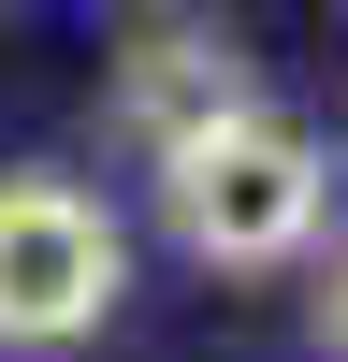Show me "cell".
<instances>
[{
  "instance_id": "cell-2",
  "label": "cell",
  "mask_w": 348,
  "mask_h": 362,
  "mask_svg": "<svg viewBox=\"0 0 348 362\" xmlns=\"http://www.w3.org/2000/svg\"><path fill=\"white\" fill-rule=\"evenodd\" d=\"M131 290V247H116L102 189L73 174H0V348H87Z\"/></svg>"
},
{
  "instance_id": "cell-4",
  "label": "cell",
  "mask_w": 348,
  "mask_h": 362,
  "mask_svg": "<svg viewBox=\"0 0 348 362\" xmlns=\"http://www.w3.org/2000/svg\"><path fill=\"white\" fill-rule=\"evenodd\" d=\"M319 348L348 362V247H334V276H319Z\"/></svg>"
},
{
  "instance_id": "cell-1",
  "label": "cell",
  "mask_w": 348,
  "mask_h": 362,
  "mask_svg": "<svg viewBox=\"0 0 348 362\" xmlns=\"http://www.w3.org/2000/svg\"><path fill=\"white\" fill-rule=\"evenodd\" d=\"M145 174H160L174 247H189V261H218V276L305 261V247H319V203H334L319 131H305V116H276V102H218L203 131H174Z\"/></svg>"
},
{
  "instance_id": "cell-3",
  "label": "cell",
  "mask_w": 348,
  "mask_h": 362,
  "mask_svg": "<svg viewBox=\"0 0 348 362\" xmlns=\"http://www.w3.org/2000/svg\"><path fill=\"white\" fill-rule=\"evenodd\" d=\"M218 102H247V58L218 44V29H145L131 58H116V131L160 160L174 131H203Z\"/></svg>"
}]
</instances>
